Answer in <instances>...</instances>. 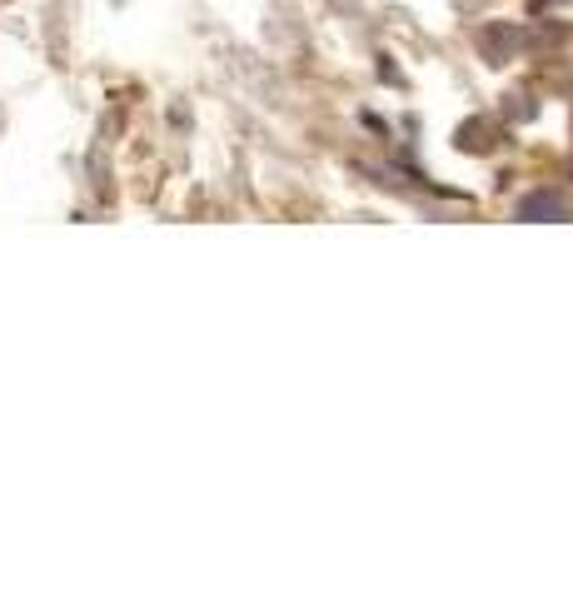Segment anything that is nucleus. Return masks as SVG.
<instances>
[{
  "label": "nucleus",
  "instance_id": "1",
  "mask_svg": "<svg viewBox=\"0 0 573 598\" xmlns=\"http://www.w3.org/2000/svg\"><path fill=\"white\" fill-rule=\"evenodd\" d=\"M559 195H533V200H524V210L519 215H559Z\"/></svg>",
  "mask_w": 573,
  "mask_h": 598
}]
</instances>
